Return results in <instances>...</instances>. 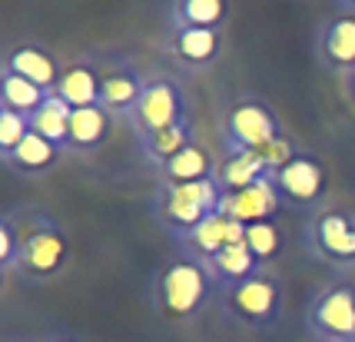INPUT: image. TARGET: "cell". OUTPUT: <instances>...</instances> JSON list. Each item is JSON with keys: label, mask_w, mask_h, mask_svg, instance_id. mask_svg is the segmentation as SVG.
I'll use <instances>...</instances> for the list:
<instances>
[{"label": "cell", "mask_w": 355, "mask_h": 342, "mask_svg": "<svg viewBox=\"0 0 355 342\" xmlns=\"http://www.w3.org/2000/svg\"><path fill=\"white\" fill-rule=\"evenodd\" d=\"M209 289H216L209 266L189 253H176L156 273V312L173 323L189 319L202 309Z\"/></svg>", "instance_id": "cell-1"}, {"label": "cell", "mask_w": 355, "mask_h": 342, "mask_svg": "<svg viewBox=\"0 0 355 342\" xmlns=\"http://www.w3.org/2000/svg\"><path fill=\"white\" fill-rule=\"evenodd\" d=\"M17 226V219H14ZM17 239H20V256H17V269L27 280H53L67 266L70 256V239L63 233V226L57 219L31 213V226L20 230L17 226Z\"/></svg>", "instance_id": "cell-2"}, {"label": "cell", "mask_w": 355, "mask_h": 342, "mask_svg": "<svg viewBox=\"0 0 355 342\" xmlns=\"http://www.w3.org/2000/svg\"><path fill=\"white\" fill-rule=\"evenodd\" d=\"M219 200H223V189L213 176V180H200V183H159L153 206L156 216L176 236H183L193 226H200L209 213H219Z\"/></svg>", "instance_id": "cell-3"}, {"label": "cell", "mask_w": 355, "mask_h": 342, "mask_svg": "<svg viewBox=\"0 0 355 342\" xmlns=\"http://www.w3.org/2000/svg\"><path fill=\"white\" fill-rule=\"evenodd\" d=\"M219 299H223V309L230 312V319L249 329H272L282 316V286L266 269L232 289H223Z\"/></svg>", "instance_id": "cell-4"}, {"label": "cell", "mask_w": 355, "mask_h": 342, "mask_svg": "<svg viewBox=\"0 0 355 342\" xmlns=\"http://www.w3.org/2000/svg\"><path fill=\"white\" fill-rule=\"evenodd\" d=\"M306 329L312 342H355V286L329 282L312 296L306 309Z\"/></svg>", "instance_id": "cell-5"}, {"label": "cell", "mask_w": 355, "mask_h": 342, "mask_svg": "<svg viewBox=\"0 0 355 342\" xmlns=\"http://www.w3.org/2000/svg\"><path fill=\"white\" fill-rule=\"evenodd\" d=\"M282 137L279 117L266 100H236L223 120V143L232 153H256Z\"/></svg>", "instance_id": "cell-6"}, {"label": "cell", "mask_w": 355, "mask_h": 342, "mask_svg": "<svg viewBox=\"0 0 355 342\" xmlns=\"http://www.w3.org/2000/svg\"><path fill=\"white\" fill-rule=\"evenodd\" d=\"M183 117H186L183 90H180L173 80L159 77V80H146V90L139 96L130 123H133V133H137L139 140H146L150 133L166 130V126H173L176 120H183Z\"/></svg>", "instance_id": "cell-7"}, {"label": "cell", "mask_w": 355, "mask_h": 342, "mask_svg": "<svg viewBox=\"0 0 355 342\" xmlns=\"http://www.w3.org/2000/svg\"><path fill=\"white\" fill-rule=\"evenodd\" d=\"M272 183H276L282 200L295 203V206H312L325 193V170L319 160L295 153L282 170L272 173Z\"/></svg>", "instance_id": "cell-8"}, {"label": "cell", "mask_w": 355, "mask_h": 342, "mask_svg": "<svg viewBox=\"0 0 355 342\" xmlns=\"http://www.w3.org/2000/svg\"><path fill=\"white\" fill-rule=\"evenodd\" d=\"M315 249L325 259L342 266H355V216L345 210H329L312 223Z\"/></svg>", "instance_id": "cell-9"}, {"label": "cell", "mask_w": 355, "mask_h": 342, "mask_svg": "<svg viewBox=\"0 0 355 342\" xmlns=\"http://www.w3.org/2000/svg\"><path fill=\"white\" fill-rule=\"evenodd\" d=\"M279 196L276 183H272V176H266L263 183H256V187L249 189H239V193H223V200H219V213L230 219H239V223H266V219H272L279 213Z\"/></svg>", "instance_id": "cell-10"}, {"label": "cell", "mask_w": 355, "mask_h": 342, "mask_svg": "<svg viewBox=\"0 0 355 342\" xmlns=\"http://www.w3.org/2000/svg\"><path fill=\"white\" fill-rule=\"evenodd\" d=\"M319 57L336 70H355V14L339 10L319 27Z\"/></svg>", "instance_id": "cell-11"}, {"label": "cell", "mask_w": 355, "mask_h": 342, "mask_svg": "<svg viewBox=\"0 0 355 342\" xmlns=\"http://www.w3.org/2000/svg\"><path fill=\"white\" fill-rule=\"evenodd\" d=\"M0 70H7V74H17V77L31 80L37 87H44L46 94H57V83H60V70H57V60L40 47H31V44H24V47H14L7 57H3V67Z\"/></svg>", "instance_id": "cell-12"}, {"label": "cell", "mask_w": 355, "mask_h": 342, "mask_svg": "<svg viewBox=\"0 0 355 342\" xmlns=\"http://www.w3.org/2000/svg\"><path fill=\"white\" fill-rule=\"evenodd\" d=\"M223 53V33L219 31H173V57L183 63L186 70H202L219 60Z\"/></svg>", "instance_id": "cell-13"}, {"label": "cell", "mask_w": 355, "mask_h": 342, "mask_svg": "<svg viewBox=\"0 0 355 342\" xmlns=\"http://www.w3.org/2000/svg\"><path fill=\"white\" fill-rule=\"evenodd\" d=\"M146 90V80H139V74L133 70H113V74H103V83H100V107L107 110L110 117H133L139 96Z\"/></svg>", "instance_id": "cell-14"}, {"label": "cell", "mask_w": 355, "mask_h": 342, "mask_svg": "<svg viewBox=\"0 0 355 342\" xmlns=\"http://www.w3.org/2000/svg\"><path fill=\"white\" fill-rule=\"evenodd\" d=\"M209 273H213V282H216V289H232V286H239V282L252 280L256 273H263L266 266L252 256V249L246 243H239V246H226L219 249L216 256L209 259Z\"/></svg>", "instance_id": "cell-15"}, {"label": "cell", "mask_w": 355, "mask_h": 342, "mask_svg": "<svg viewBox=\"0 0 355 342\" xmlns=\"http://www.w3.org/2000/svg\"><path fill=\"white\" fill-rule=\"evenodd\" d=\"M266 176L272 173L263 166V160L256 153H232L226 150L223 160L216 163V183L223 193H239V189H249L256 183H263Z\"/></svg>", "instance_id": "cell-16"}, {"label": "cell", "mask_w": 355, "mask_h": 342, "mask_svg": "<svg viewBox=\"0 0 355 342\" xmlns=\"http://www.w3.org/2000/svg\"><path fill=\"white\" fill-rule=\"evenodd\" d=\"M176 239H180L183 253L196 256V259H202V263H209L219 249L230 246V216H223V213H209L200 226H193L189 233L176 236Z\"/></svg>", "instance_id": "cell-17"}, {"label": "cell", "mask_w": 355, "mask_h": 342, "mask_svg": "<svg viewBox=\"0 0 355 342\" xmlns=\"http://www.w3.org/2000/svg\"><path fill=\"white\" fill-rule=\"evenodd\" d=\"M230 17L226 0H176L170 10L173 31H189V27H200V31H223Z\"/></svg>", "instance_id": "cell-18"}, {"label": "cell", "mask_w": 355, "mask_h": 342, "mask_svg": "<svg viewBox=\"0 0 355 342\" xmlns=\"http://www.w3.org/2000/svg\"><path fill=\"white\" fill-rule=\"evenodd\" d=\"M100 83L103 77L90 70L87 63H73L60 74V83H57V96L63 103H70L73 110L83 107H100Z\"/></svg>", "instance_id": "cell-19"}, {"label": "cell", "mask_w": 355, "mask_h": 342, "mask_svg": "<svg viewBox=\"0 0 355 342\" xmlns=\"http://www.w3.org/2000/svg\"><path fill=\"white\" fill-rule=\"evenodd\" d=\"M213 176H216V163L209 160V153L200 143L186 146L166 166H159V183H200V180H213Z\"/></svg>", "instance_id": "cell-20"}, {"label": "cell", "mask_w": 355, "mask_h": 342, "mask_svg": "<svg viewBox=\"0 0 355 342\" xmlns=\"http://www.w3.org/2000/svg\"><path fill=\"white\" fill-rule=\"evenodd\" d=\"M139 146H143L146 160L156 163V170H159V166H166L176 153H183L186 146H193V120L183 117V120H176V123L166 126V130H156L146 140H139Z\"/></svg>", "instance_id": "cell-21"}, {"label": "cell", "mask_w": 355, "mask_h": 342, "mask_svg": "<svg viewBox=\"0 0 355 342\" xmlns=\"http://www.w3.org/2000/svg\"><path fill=\"white\" fill-rule=\"evenodd\" d=\"M70 117H73V107L63 103L57 94H50L44 107L31 113V130L40 133L44 140L57 143L60 150H67L70 146Z\"/></svg>", "instance_id": "cell-22"}, {"label": "cell", "mask_w": 355, "mask_h": 342, "mask_svg": "<svg viewBox=\"0 0 355 342\" xmlns=\"http://www.w3.org/2000/svg\"><path fill=\"white\" fill-rule=\"evenodd\" d=\"M60 146L57 143H50V140H44L40 133H27V140L17 146L14 153H7V156H0L3 160V166H10V170H17V173H40V170H46V166H53L57 160H60Z\"/></svg>", "instance_id": "cell-23"}, {"label": "cell", "mask_w": 355, "mask_h": 342, "mask_svg": "<svg viewBox=\"0 0 355 342\" xmlns=\"http://www.w3.org/2000/svg\"><path fill=\"white\" fill-rule=\"evenodd\" d=\"M110 133V113L103 107H83L73 110L70 117V146L67 150H93L107 140Z\"/></svg>", "instance_id": "cell-24"}, {"label": "cell", "mask_w": 355, "mask_h": 342, "mask_svg": "<svg viewBox=\"0 0 355 342\" xmlns=\"http://www.w3.org/2000/svg\"><path fill=\"white\" fill-rule=\"evenodd\" d=\"M46 90L44 87H37L31 80L17 77V74H7V70H0V107L7 110H17V113H24V117H31L37 110L46 103Z\"/></svg>", "instance_id": "cell-25"}, {"label": "cell", "mask_w": 355, "mask_h": 342, "mask_svg": "<svg viewBox=\"0 0 355 342\" xmlns=\"http://www.w3.org/2000/svg\"><path fill=\"white\" fill-rule=\"evenodd\" d=\"M246 246L252 249V256L259 263H272L282 249V233H279L276 219H266V223H249L246 226Z\"/></svg>", "instance_id": "cell-26"}, {"label": "cell", "mask_w": 355, "mask_h": 342, "mask_svg": "<svg viewBox=\"0 0 355 342\" xmlns=\"http://www.w3.org/2000/svg\"><path fill=\"white\" fill-rule=\"evenodd\" d=\"M27 133H31V117L0 107V156L14 153L17 146L27 140Z\"/></svg>", "instance_id": "cell-27"}, {"label": "cell", "mask_w": 355, "mask_h": 342, "mask_svg": "<svg viewBox=\"0 0 355 342\" xmlns=\"http://www.w3.org/2000/svg\"><path fill=\"white\" fill-rule=\"evenodd\" d=\"M17 256H20V239H17L14 216L0 219V263L3 269H17Z\"/></svg>", "instance_id": "cell-28"}, {"label": "cell", "mask_w": 355, "mask_h": 342, "mask_svg": "<svg viewBox=\"0 0 355 342\" xmlns=\"http://www.w3.org/2000/svg\"><path fill=\"white\" fill-rule=\"evenodd\" d=\"M53 342H73V339H53Z\"/></svg>", "instance_id": "cell-29"}]
</instances>
